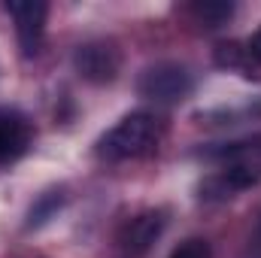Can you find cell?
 <instances>
[{"label": "cell", "instance_id": "obj_1", "mask_svg": "<svg viewBox=\"0 0 261 258\" xmlns=\"http://www.w3.org/2000/svg\"><path fill=\"white\" fill-rule=\"evenodd\" d=\"M155 140H158L155 116L152 113H130L97 143V152H100V158H110V161L140 158V155L152 152Z\"/></svg>", "mask_w": 261, "mask_h": 258}, {"label": "cell", "instance_id": "obj_2", "mask_svg": "<svg viewBox=\"0 0 261 258\" xmlns=\"http://www.w3.org/2000/svg\"><path fill=\"white\" fill-rule=\"evenodd\" d=\"M192 88H195L192 73L176 61H161V64L146 67L137 79V91L155 104H176L189 97Z\"/></svg>", "mask_w": 261, "mask_h": 258}, {"label": "cell", "instance_id": "obj_3", "mask_svg": "<svg viewBox=\"0 0 261 258\" xmlns=\"http://www.w3.org/2000/svg\"><path fill=\"white\" fill-rule=\"evenodd\" d=\"M73 67L76 73L85 79V82H94V85H107L119 76V67H122V52L116 43L110 40H88L76 49L73 55Z\"/></svg>", "mask_w": 261, "mask_h": 258}, {"label": "cell", "instance_id": "obj_4", "mask_svg": "<svg viewBox=\"0 0 261 258\" xmlns=\"http://www.w3.org/2000/svg\"><path fill=\"white\" fill-rule=\"evenodd\" d=\"M6 12L15 21V34H18V46L24 58H34L40 52L43 34H46V15L49 6L43 0H9Z\"/></svg>", "mask_w": 261, "mask_h": 258}, {"label": "cell", "instance_id": "obj_5", "mask_svg": "<svg viewBox=\"0 0 261 258\" xmlns=\"http://www.w3.org/2000/svg\"><path fill=\"white\" fill-rule=\"evenodd\" d=\"M164 225H167V213L164 210H146V213H140L137 219H130V225L125 228V234H122L125 249H128L130 255L149 252L152 243L161 237Z\"/></svg>", "mask_w": 261, "mask_h": 258}, {"label": "cell", "instance_id": "obj_6", "mask_svg": "<svg viewBox=\"0 0 261 258\" xmlns=\"http://www.w3.org/2000/svg\"><path fill=\"white\" fill-rule=\"evenodd\" d=\"M216 64L222 70H231V73H240L246 79H261V58L249 49V43H240V40H228V43H219L216 52H213Z\"/></svg>", "mask_w": 261, "mask_h": 258}, {"label": "cell", "instance_id": "obj_7", "mask_svg": "<svg viewBox=\"0 0 261 258\" xmlns=\"http://www.w3.org/2000/svg\"><path fill=\"white\" fill-rule=\"evenodd\" d=\"M31 143V128L21 116H3L0 119V164L18 158Z\"/></svg>", "mask_w": 261, "mask_h": 258}, {"label": "cell", "instance_id": "obj_8", "mask_svg": "<svg viewBox=\"0 0 261 258\" xmlns=\"http://www.w3.org/2000/svg\"><path fill=\"white\" fill-rule=\"evenodd\" d=\"M64 192L58 189V192H46V194H40V200L31 207V213H28V228H40V225H46L61 207H64Z\"/></svg>", "mask_w": 261, "mask_h": 258}, {"label": "cell", "instance_id": "obj_9", "mask_svg": "<svg viewBox=\"0 0 261 258\" xmlns=\"http://www.w3.org/2000/svg\"><path fill=\"white\" fill-rule=\"evenodd\" d=\"M192 15L197 21H203L206 28H219L225 24L231 15H234V3H225V0H203L192 6Z\"/></svg>", "mask_w": 261, "mask_h": 258}, {"label": "cell", "instance_id": "obj_10", "mask_svg": "<svg viewBox=\"0 0 261 258\" xmlns=\"http://www.w3.org/2000/svg\"><path fill=\"white\" fill-rule=\"evenodd\" d=\"M170 258H210V243L206 240H186L182 246L173 249Z\"/></svg>", "mask_w": 261, "mask_h": 258}, {"label": "cell", "instance_id": "obj_11", "mask_svg": "<svg viewBox=\"0 0 261 258\" xmlns=\"http://www.w3.org/2000/svg\"><path fill=\"white\" fill-rule=\"evenodd\" d=\"M249 49H252V52H255V55L261 58V28L255 31V34H252V40H249Z\"/></svg>", "mask_w": 261, "mask_h": 258}, {"label": "cell", "instance_id": "obj_12", "mask_svg": "<svg viewBox=\"0 0 261 258\" xmlns=\"http://www.w3.org/2000/svg\"><path fill=\"white\" fill-rule=\"evenodd\" d=\"M252 246L261 252V216H258V222H255V237H252Z\"/></svg>", "mask_w": 261, "mask_h": 258}]
</instances>
